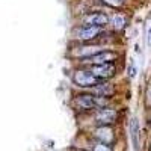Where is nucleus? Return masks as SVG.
I'll return each mask as SVG.
<instances>
[{"label":"nucleus","mask_w":151,"mask_h":151,"mask_svg":"<svg viewBox=\"0 0 151 151\" xmlns=\"http://www.w3.org/2000/svg\"><path fill=\"white\" fill-rule=\"evenodd\" d=\"M74 103L82 109H95V107L103 109L107 104V100L104 97H97L92 94H80L76 97Z\"/></svg>","instance_id":"f257e3e1"},{"label":"nucleus","mask_w":151,"mask_h":151,"mask_svg":"<svg viewBox=\"0 0 151 151\" xmlns=\"http://www.w3.org/2000/svg\"><path fill=\"white\" fill-rule=\"evenodd\" d=\"M74 82L76 85H79L82 88H92L101 83V80L97 79L91 71H85V70H79L74 73Z\"/></svg>","instance_id":"f03ea898"},{"label":"nucleus","mask_w":151,"mask_h":151,"mask_svg":"<svg viewBox=\"0 0 151 151\" xmlns=\"http://www.w3.org/2000/svg\"><path fill=\"white\" fill-rule=\"evenodd\" d=\"M118 58V55L115 52H109V50H104V52H98L94 56L85 58L83 62H91L94 65H101V64H113V60Z\"/></svg>","instance_id":"7ed1b4c3"},{"label":"nucleus","mask_w":151,"mask_h":151,"mask_svg":"<svg viewBox=\"0 0 151 151\" xmlns=\"http://www.w3.org/2000/svg\"><path fill=\"white\" fill-rule=\"evenodd\" d=\"M100 32H101V27L86 26V24H83V26H80L74 30V35H76V38H79L82 41H89V40H94Z\"/></svg>","instance_id":"20e7f679"},{"label":"nucleus","mask_w":151,"mask_h":151,"mask_svg":"<svg viewBox=\"0 0 151 151\" xmlns=\"http://www.w3.org/2000/svg\"><path fill=\"white\" fill-rule=\"evenodd\" d=\"M115 119H116V110L115 109L103 107L95 113V121L100 125H110L112 122H115Z\"/></svg>","instance_id":"39448f33"},{"label":"nucleus","mask_w":151,"mask_h":151,"mask_svg":"<svg viewBox=\"0 0 151 151\" xmlns=\"http://www.w3.org/2000/svg\"><path fill=\"white\" fill-rule=\"evenodd\" d=\"M83 21L86 26H95V27H103L109 23V17L103 12H94V14H88L83 17Z\"/></svg>","instance_id":"423d86ee"},{"label":"nucleus","mask_w":151,"mask_h":151,"mask_svg":"<svg viewBox=\"0 0 151 151\" xmlns=\"http://www.w3.org/2000/svg\"><path fill=\"white\" fill-rule=\"evenodd\" d=\"M91 73L95 76L97 79L100 80H104L109 79L115 74V65L113 64H101V65H94L91 68Z\"/></svg>","instance_id":"0eeeda50"},{"label":"nucleus","mask_w":151,"mask_h":151,"mask_svg":"<svg viewBox=\"0 0 151 151\" xmlns=\"http://www.w3.org/2000/svg\"><path fill=\"white\" fill-rule=\"evenodd\" d=\"M95 136L101 141V144L107 145L113 141V130L109 127V125H100V127L95 130Z\"/></svg>","instance_id":"6e6552de"},{"label":"nucleus","mask_w":151,"mask_h":151,"mask_svg":"<svg viewBox=\"0 0 151 151\" xmlns=\"http://www.w3.org/2000/svg\"><path fill=\"white\" fill-rule=\"evenodd\" d=\"M132 141H133V148L134 151H139V124H137L136 119L132 121Z\"/></svg>","instance_id":"1a4fd4ad"},{"label":"nucleus","mask_w":151,"mask_h":151,"mask_svg":"<svg viewBox=\"0 0 151 151\" xmlns=\"http://www.w3.org/2000/svg\"><path fill=\"white\" fill-rule=\"evenodd\" d=\"M98 52H101V50H100V47H97V45H92V47H83V48L80 50V55H82V56H86V58H89V56L97 55Z\"/></svg>","instance_id":"9d476101"},{"label":"nucleus","mask_w":151,"mask_h":151,"mask_svg":"<svg viewBox=\"0 0 151 151\" xmlns=\"http://www.w3.org/2000/svg\"><path fill=\"white\" fill-rule=\"evenodd\" d=\"M112 24H113V26H115L116 29H122L124 24H125V18H124L122 15H113Z\"/></svg>","instance_id":"9b49d317"},{"label":"nucleus","mask_w":151,"mask_h":151,"mask_svg":"<svg viewBox=\"0 0 151 151\" xmlns=\"http://www.w3.org/2000/svg\"><path fill=\"white\" fill-rule=\"evenodd\" d=\"M94 151H112V150H110V147H107L106 144L100 142V144H97V145L94 147Z\"/></svg>","instance_id":"f8f14e48"},{"label":"nucleus","mask_w":151,"mask_h":151,"mask_svg":"<svg viewBox=\"0 0 151 151\" xmlns=\"http://www.w3.org/2000/svg\"><path fill=\"white\" fill-rule=\"evenodd\" d=\"M107 3H110V5H113V6H118V5H121V0H106Z\"/></svg>","instance_id":"ddd939ff"},{"label":"nucleus","mask_w":151,"mask_h":151,"mask_svg":"<svg viewBox=\"0 0 151 151\" xmlns=\"http://www.w3.org/2000/svg\"><path fill=\"white\" fill-rule=\"evenodd\" d=\"M129 71H130V77H134V74H136V68H134V67H133V65H132V67H130V70H129Z\"/></svg>","instance_id":"4468645a"},{"label":"nucleus","mask_w":151,"mask_h":151,"mask_svg":"<svg viewBox=\"0 0 151 151\" xmlns=\"http://www.w3.org/2000/svg\"><path fill=\"white\" fill-rule=\"evenodd\" d=\"M148 44L151 45V27H150V30H148Z\"/></svg>","instance_id":"2eb2a0df"}]
</instances>
